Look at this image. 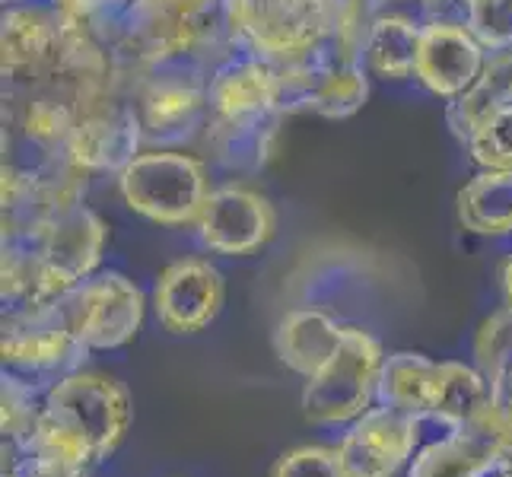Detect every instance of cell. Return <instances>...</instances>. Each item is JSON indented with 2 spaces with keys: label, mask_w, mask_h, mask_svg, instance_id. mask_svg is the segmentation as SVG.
Returning a JSON list of instances; mask_svg holds the SVG:
<instances>
[{
  "label": "cell",
  "mask_w": 512,
  "mask_h": 477,
  "mask_svg": "<svg viewBox=\"0 0 512 477\" xmlns=\"http://www.w3.org/2000/svg\"><path fill=\"white\" fill-rule=\"evenodd\" d=\"M105 223L86 204L48 220L35 233L4 239L0 296L4 306H35L58 299L99 271L105 249Z\"/></svg>",
  "instance_id": "6da1fadb"
},
{
  "label": "cell",
  "mask_w": 512,
  "mask_h": 477,
  "mask_svg": "<svg viewBox=\"0 0 512 477\" xmlns=\"http://www.w3.org/2000/svg\"><path fill=\"white\" fill-rule=\"evenodd\" d=\"M128 427V388L105 373L77 369V373L61 376L42 395L39 427H35V436L26 446L90 468L96 462H105L121 446Z\"/></svg>",
  "instance_id": "7a4b0ae2"
},
{
  "label": "cell",
  "mask_w": 512,
  "mask_h": 477,
  "mask_svg": "<svg viewBox=\"0 0 512 477\" xmlns=\"http://www.w3.org/2000/svg\"><path fill=\"white\" fill-rule=\"evenodd\" d=\"M217 45L233 48L223 23V0H128L112 26V48L131 70L198 58L210 61Z\"/></svg>",
  "instance_id": "3957f363"
},
{
  "label": "cell",
  "mask_w": 512,
  "mask_h": 477,
  "mask_svg": "<svg viewBox=\"0 0 512 477\" xmlns=\"http://www.w3.org/2000/svg\"><path fill=\"white\" fill-rule=\"evenodd\" d=\"M379 401L420 423L433 420L446 430L484 423L487 417V379L478 366L458 360H430L414 350L388 353L379 379Z\"/></svg>",
  "instance_id": "277c9868"
},
{
  "label": "cell",
  "mask_w": 512,
  "mask_h": 477,
  "mask_svg": "<svg viewBox=\"0 0 512 477\" xmlns=\"http://www.w3.org/2000/svg\"><path fill=\"white\" fill-rule=\"evenodd\" d=\"M210 67L198 58H175L137 67L131 77V102L140 118L147 150H185L204 137L210 105Z\"/></svg>",
  "instance_id": "5b68a950"
},
{
  "label": "cell",
  "mask_w": 512,
  "mask_h": 477,
  "mask_svg": "<svg viewBox=\"0 0 512 477\" xmlns=\"http://www.w3.org/2000/svg\"><path fill=\"white\" fill-rule=\"evenodd\" d=\"M223 23L242 55L287 64L331 39L334 0H223Z\"/></svg>",
  "instance_id": "8992f818"
},
{
  "label": "cell",
  "mask_w": 512,
  "mask_h": 477,
  "mask_svg": "<svg viewBox=\"0 0 512 477\" xmlns=\"http://www.w3.org/2000/svg\"><path fill=\"white\" fill-rule=\"evenodd\" d=\"M118 191L134 214L160 226H198L210 198L207 163L185 150H144L118 175Z\"/></svg>",
  "instance_id": "52a82bcc"
},
{
  "label": "cell",
  "mask_w": 512,
  "mask_h": 477,
  "mask_svg": "<svg viewBox=\"0 0 512 477\" xmlns=\"http://www.w3.org/2000/svg\"><path fill=\"white\" fill-rule=\"evenodd\" d=\"M382 363L385 353L373 334L344 325L338 350L303 385L306 420L319 427H338L366 414L379 398Z\"/></svg>",
  "instance_id": "ba28073f"
},
{
  "label": "cell",
  "mask_w": 512,
  "mask_h": 477,
  "mask_svg": "<svg viewBox=\"0 0 512 477\" xmlns=\"http://www.w3.org/2000/svg\"><path fill=\"white\" fill-rule=\"evenodd\" d=\"M274 67L280 115L309 112L322 118H350L369 99V70L357 61H347L331 42Z\"/></svg>",
  "instance_id": "9c48e42d"
},
{
  "label": "cell",
  "mask_w": 512,
  "mask_h": 477,
  "mask_svg": "<svg viewBox=\"0 0 512 477\" xmlns=\"http://www.w3.org/2000/svg\"><path fill=\"white\" fill-rule=\"evenodd\" d=\"M74 331L86 350H115L137 338L144 325V290L118 271H96L64 293Z\"/></svg>",
  "instance_id": "30bf717a"
},
{
  "label": "cell",
  "mask_w": 512,
  "mask_h": 477,
  "mask_svg": "<svg viewBox=\"0 0 512 477\" xmlns=\"http://www.w3.org/2000/svg\"><path fill=\"white\" fill-rule=\"evenodd\" d=\"M86 353L90 350L77 338L64 296L35 306H13L4 312L0 357L7 366L48 373V369H67L80 363Z\"/></svg>",
  "instance_id": "8fae6325"
},
{
  "label": "cell",
  "mask_w": 512,
  "mask_h": 477,
  "mask_svg": "<svg viewBox=\"0 0 512 477\" xmlns=\"http://www.w3.org/2000/svg\"><path fill=\"white\" fill-rule=\"evenodd\" d=\"M144 131L131 102V90H118L93 102L83 112L80 125L67 144V159L83 172H115L121 175L144 153Z\"/></svg>",
  "instance_id": "7c38bea8"
},
{
  "label": "cell",
  "mask_w": 512,
  "mask_h": 477,
  "mask_svg": "<svg viewBox=\"0 0 512 477\" xmlns=\"http://www.w3.org/2000/svg\"><path fill=\"white\" fill-rule=\"evenodd\" d=\"M277 214L264 194L245 185H223L210 191L201 210L198 236L210 252L245 258L261 252L274 239Z\"/></svg>",
  "instance_id": "4fadbf2b"
},
{
  "label": "cell",
  "mask_w": 512,
  "mask_h": 477,
  "mask_svg": "<svg viewBox=\"0 0 512 477\" xmlns=\"http://www.w3.org/2000/svg\"><path fill=\"white\" fill-rule=\"evenodd\" d=\"M420 439V420L395 408H369L350 423L338 452L350 477H395L411 465Z\"/></svg>",
  "instance_id": "5bb4252c"
},
{
  "label": "cell",
  "mask_w": 512,
  "mask_h": 477,
  "mask_svg": "<svg viewBox=\"0 0 512 477\" xmlns=\"http://www.w3.org/2000/svg\"><path fill=\"white\" fill-rule=\"evenodd\" d=\"M226 303L223 274L204 258H182L156 277L153 312L169 334H198L210 328Z\"/></svg>",
  "instance_id": "9a60e30c"
},
{
  "label": "cell",
  "mask_w": 512,
  "mask_h": 477,
  "mask_svg": "<svg viewBox=\"0 0 512 477\" xmlns=\"http://www.w3.org/2000/svg\"><path fill=\"white\" fill-rule=\"evenodd\" d=\"M210 118L220 125L236 121H261L280 115L277 109V67L255 55L229 51V55L210 70L207 83Z\"/></svg>",
  "instance_id": "2e32d148"
},
{
  "label": "cell",
  "mask_w": 512,
  "mask_h": 477,
  "mask_svg": "<svg viewBox=\"0 0 512 477\" xmlns=\"http://www.w3.org/2000/svg\"><path fill=\"white\" fill-rule=\"evenodd\" d=\"M490 51L462 26H423L414 77L439 99H458L481 77Z\"/></svg>",
  "instance_id": "e0dca14e"
},
{
  "label": "cell",
  "mask_w": 512,
  "mask_h": 477,
  "mask_svg": "<svg viewBox=\"0 0 512 477\" xmlns=\"http://www.w3.org/2000/svg\"><path fill=\"white\" fill-rule=\"evenodd\" d=\"M506 465L509 455L493 430L487 423H471L420 446L408 465V477H490Z\"/></svg>",
  "instance_id": "ac0fdd59"
},
{
  "label": "cell",
  "mask_w": 512,
  "mask_h": 477,
  "mask_svg": "<svg viewBox=\"0 0 512 477\" xmlns=\"http://www.w3.org/2000/svg\"><path fill=\"white\" fill-rule=\"evenodd\" d=\"M474 360L487 379V417L484 423L500 439L512 465V309L493 312L474 338Z\"/></svg>",
  "instance_id": "d6986e66"
},
{
  "label": "cell",
  "mask_w": 512,
  "mask_h": 477,
  "mask_svg": "<svg viewBox=\"0 0 512 477\" xmlns=\"http://www.w3.org/2000/svg\"><path fill=\"white\" fill-rule=\"evenodd\" d=\"M344 325L319 309H290L274 328V353L290 373L315 376L341 344Z\"/></svg>",
  "instance_id": "ffe728a7"
},
{
  "label": "cell",
  "mask_w": 512,
  "mask_h": 477,
  "mask_svg": "<svg viewBox=\"0 0 512 477\" xmlns=\"http://www.w3.org/2000/svg\"><path fill=\"white\" fill-rule=\"evenodd\" d=\"M280 118L284 115H271L261 121H236V125L207 121L201 147L210 153L217 166L229 172H258L274 153Z\"/></svg>",
  "instance_id": "44dd1931"
},
{
  "label": "cell",
  "mask_w": 512,
  "mask_h": 477,
  "mask_svg": "<svg viewBox=\"0 0 512 477\" xmlns=\"http://www.w3.org/2000/svg\"><path fill=\"white\" fill-rule=\"evenodd\" d=\"M503 105H512V48L487 55V64L471 90L449 102L446 121L452 134L465 144L493 112L503 109Z\"/></svg>",
  "instance_id": "7402d4cb"
},
{
  "label": "cell",
  "mask_w": 512,
  "mask_h": 477,
  "mask_svg": "<svg viewBox=\"0 0 512 477\" xmlns=\"http://www.w3.org/2000/svg\"><path fill=\"white\" fill-rule=\"evenodd\" d=\"M458 223L474 236L512 233V169H481L458 191Z\"/></svg>",
  "instance_id": "603a6c76"
},
{
  "label": "cell",
  "mask_w": 512,
  "mask_h": 477,
  "mask_svg": "<svg viewBox=\"0 0 512 477\" xmlns=\"http://www.w3.org/2000/svg\"><path fill=\"white\" fill-rule=\"evenodd\" d=\"M420 32L423 26H417L414 20H404V16H395V13L376 16V23L369 29V39H366V51H363V64L369 74L382 80L414 77Z\"/></svg>",
  "instance_id": "cb8c5ba5"
},
{
  "label": "cell",
  "mask_w": 512,
  "mask_h": 477,
  "mask_svg": "<svg viewBox=\"0 0 512 477\" xmlns=\"http://www.w3.org/2000/svg\"><path fill=\"white\" fill-rule=\"evenodd\" d=\"M0 404H4V420H0V427H4V446L7 449L26 446L29 439L35 436V427H39L42 398L35 395V388L26 379L4 373Z\"/></svg>",
  "instance_id": "d4e9b609"
},
{
  "label": "cell",
  "mask_w": 512,
  "mask_h": 477,
  "mask_svg": "<svg viewBox=\"0 0 512 477\" xmlns=\"http://www.w3.org/2000/svg\"><path fill=\"white\" fill-rule=\"evenodd\" d=\"M376 16H379V0H334V32L328 42L338 48L347 61L363 64L366 39H369V29L376 23Z\"/></svg>",
  "instance_id": "484cf974"
},
{
  "label": "cell",
  "mask_w": 512,
  "mask_h": 477,
  "mask_svg": "<svg viewBox=\"0 0 512 477\" xmlns=\"http://www.w3.org/2000/svg\"><path fill=\"white\" fill-rule=\"evenodd\" d=\"M465 147L481 169H512V105H503L500 112H493L465 140Z\"/></svg>",
  "instance_id": "4316f807"
},
{
  "label": "cell",
  "mask_w": 512,
  "mask_h": 477,
  "mask_svg": "<svg viewBox=\"0 0 512 477\" xmlns=\"http://www.w3.org/2000/svg\"><path fill=\"white\" fill-rule=\"evenodd\" d=\"M271 477H350L344 458L331 446H296L277 458Z\"/></svg>",
  "instance_id": "83f0119b"
},
{
  "label": "cell",
  "mask_w": 512,
  "mask_h": 477,
  "mask_svg": "<svg viewBox=\"0 0 512 477\" xmlns=\"http://www.w3.org/2000/svg\"><path fill=\"white\" fill-rule=\"evenodd\" d=\"M468 29L490 55L493 51H509L512 48V0H471Z\"/></svg>",
  "instance_id": "f1b7e54d"
},
{
  "label": "cell",
  "mask_w": 512,
  "mask_h": 477,
  "mask_svg": "<svg viewBox=\"0 0 512 477\" xmlns=\"http://www.w3.org/2000/svg\"><path fill=\"white\" fill-rule=\"evenodd\" d=\"M4 477H90V468L39 449H4Z\"/></svg>",
  "instance_id": "f546056e"
},
{
  "label": "cell",
  "mask_w": 512,
  "mask_h": 477,
  "mask_svg": "<svg viewBox=\"0 0 512 477\" xmlns=\"http://www.w3.org/2000/svg\"><path fill=\"white\" fill-rule=\"evenodd\" d=\"M48 4L55 7L67 23L90 26L112 42V26L128 0H48Z\"/></svg>",
  "instance_id": "4dcf8cb0"
},
{
  "label": "cell",
  "mask_w": 512,
  "mask_h": 477,
  "mask_svg": "<svg viewBox=\"0 0 512 477\" xmlns=\"http://www.w3.org/2000/svg\"><path fill=\"white\" fill-rule=\"evenodd\" d=\"M503 296H506V306L512 309V258L503 264Z\"/></svg>",
  "instance_id": "1f68e13d"
},
{
  "label": "cell",
  "mask_w": 512,
  "mask_h": 477,
  "mask_svg": "<svg viewBox=\"0 0 512 477\" xmlns=\"http://www.w3.org/2000/svg\"><path fill=\"white\" fill-rule=\"evenodd\" d=\"M497 477H512V465H506V468H503V471H500Z\"/></svg>",
  "instance_id": "d6a6232c"
}]
</instances>
